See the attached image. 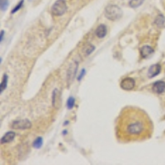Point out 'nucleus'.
I'll list each match as a JSON object with an SVG mask.
<instances>
[{
	"label": "nucleus",
	"instance_id": "obj_1",
	"mask_svg": "<svg viewBox=\"0 0 165 165\" xmlns=\"http://www.w3.org/2000/svg\"><path fill=\"white\" fill-rule=\"evenodd\" d=\"M115 130L117 140L121 143L140 142L151 137L153 125L144 110L127 106L121 109L116 121Z\"/></svg>",
	"mask_w": 165,
	"mask_h": 165
},
{
	"label": "nucleus",
	"instance_id": "obj_2",
	"mask_svg": "<svg viewBox=\"0 0 165 165\" xmlns=\"http://www.w3.org/2000/svg\"><path fill=\"white\" fill-rule=\"evenodd\" d=\"M105 17L111 21L119 20L122 17V10L117 5H108L105 8Z\"/></svg>",
	"mask_w": 165,
	"mask_h": 165
},
{
	"label": "nucleus",
	"instance_id": "obj_3",
	"mask_svg": "<svg viewBox=\"0 0 165 165\" xmlns=\"http://www.w3.org/2000/svg\"><path fill=\"white\" fill-rule=\"evenodd\" d=\"M51 13L55 16H61L67 11V4L65 0H57L51 7Z\"/></svg>",
	"mask_w": 165,
	"mask_h": 165
},
{
	"label": "nucleus",
	"instance_id": "obj_4",
	"mask_svg": "<svg viewBox=\"0 0 165 165\" xmlns=\"http://www.w3.org/2000/svg\"><path fill=\"white\" fill-rule=\"evenodd\" d=\"M11 127H12V129L17 130L30 129L32 127V123L27 119L17 120V121H15L12 122V125H11Z\"/></svg>",
	"mask_w": 165,
	"mask_h": 165
},
{
	"label": "nucleus",
	"instance_id": "obj_5",
	"mask_svg": "<svg viewBox=\"0 0 165 165\" xmlns=\"http://www.w3.org/2000/svg\"><path fill=\"white\" fill-rule=\"evenodd\" d=\"M120 86H121V88L123 90L130 91V90H132L135 88V81L134 80V79H132V78L127 77V78H125L124 79H122Z\"/></svg>",
	"mask_w": 165,
	"mask_h": 165
},
{
	"label": "nucleus",
	"instance_id": "obj_6",
	"mask_svg": "<svg viewBox=\"0 0 165 165\" xmlns=\"http://www.w3.org/2000/svg\"><path fill=\"white\" fill-rule=\"evenodd\" d=\"M52 104L55 108H60L61 105V93L58 89H55L52 94Z\"/></svg>",
	"mask_w": 165,
	"mask_h": 165
},
{
	"label": "nucleus",
	"instance_id": "obj_7",
	"mask_svg": "<svg viewBox=\"0 0 165 165\" xmlns=\"http://www.w3.org/2000/svg\"><path fill=\"white\" fill-rule=\"evenodd\" d=\"M161 65L159 64H156V65H153L152 66H150L149 71H148V76L149 78H153L154 76L159 74L161 72Z\"/></svg>",
	"mask_w": 165,
	"mask_h": 165
},
{
	"label": "nucleus",
	"instance_id": "obj_8",
	"mask_svg": "<svg viewBox=\"0 0 165 165\" xmlns=\"http://www.w3.org/2000/svg\"><path fill=\"white\" fill-rule=\"evenodd\" d=\"M77 67H78V64L74 63L70 65V67L68 70V74H67V80H68V84H70L73 78L75 76L77 72Z\"/></svg>",
	"mask_w": 165,
	"mask_h": 165
},
{
	"label": "nucleus",
	"instance_id": "obj_9",
	"mask_svg": "<svg viewBox=\"0 0 165 165\" xmlns=\"http://www.w3.org/2000/svg\"><path fill=\"white\" fill-rule=\"evenodd\" d=\"M153 91L158 94H161L165 91V82L158 81L153 84Z\"/></svg>",
	"mask_w": 165,
	"mask_h": 165
},
{
	"label": "nucleus",
	"instance_id": "obj_10",
	"mask_svg": "<svg viewBox=\"0 0 165 165\" xmlns=\"http://www.w3.org/2000/svg\"><path fill=\"white\" fill-rule=\"evenodd\" d=\"M16 136V134L14 131H8L4 135L1 140V144H7L9 142H12Z\"/></svg>",
	"mask_w": 165,
	"mask_h": 165
},
{
	"label": "nucleus",
	"instance_id": "obj_11",
	"mask_svg": "<svg viewBox=\"0 0 165 165\" xmlns=\"http://www.w3.org/2000/svg\"><path fill=\"white\" fill-rule=\"evenodd\" d=\"M107 27L105 25L101 24L97 27V30H96V35H97L98 38L105 37L106 35H107Z\"/></svg>",
	"mask_w": 165,
	"mask_h": 165
},
{
	"label": "nucleus",
	"instance_id": "obj_12",
	"mask_svg": "<svg viewBox=\"0 0 165 165\" xmlns=\"http://www.w3.org/2000/svg\"><path fill=\"white\" fill-rule=\"evenodd\" d=\"M141 55L143 58H146V57L149 56L151 54L153 53V50L149 45H144L141 50Z\"/></svg>",
	"mask_w": 165,
	"mask_h": 165
},
{
	"label": "nucleus",
	"instance_id": "obj_13",
	"mask_svg": "<svg viewBox=\"0 0 165 165\" xmlns=\"http://www.w3.org/2000/svg\"><path fill=\"white\" fill-rule=\"evenodd\" d=\"M43 145V140L41 137H38L36 138L35 141L33 142V147L34 148H36V149H40V147Z\"/></svg>",
	"mask_w": 165,
	"mask_h": 165
},
{
	"label": "nucleus",
	"instance_id": "obj_14",
	"mask_svg": "<svg viewBox=\"0 0 165 165\" xmlns=\"http://www.w3.org/2000/svg\"><path fill=\"white\" fill-rule=\"evenodd\" d=\"M144 0H130L129 3V5L131 8H138L141 6Z\"/></svg>",
	"mask_w": 165,
	"mask_h": 165
},
{
	"label": "nucleus",
	"instance_id": "obj_15",
	"mask_svg": "<svg viewBox=\"0 0 165 165\" xmlns=\"http://www.w3.org/2000/svg\"><path fill=\"white\" fill-rule=\"evenodd\" d=\"M7 82H8V75L7 74H4V79H3V82L1 84V93L4 91L6 86H7Z\"/></svg>",
	"mask_w": 165,
	"mask_h": 165
},
{
	"label": "nucleus",
	"instance_id": "obj_16",
	"mask_svg": "<svg viewBox=\"0 0 165 165\" xmlns=\"http://www.w3.org/2000/svg\"><path fill=\"white\" fill-rule=\"evenodd\" d=\"M74 98L73 97H70L68 99V103H67V106H68V109H72L73 107V106H74Z\"/></svg>",
	"mask_w": 165,
	"mask_h": 165
},
{
	"label": "nucleus",
	"instance_id": "obj_17",
	"mask_svg": "<svg viewBox=\"0 0 165 165\" xmlns=\"http://www.w3.org/2000/svg\"><path fill=\"white\" fill-rule=\"evenodd\" d=\"M155 22H156L159 26H162V25L164 24V17L162 16V15L158 16L157 19L155 21Z\"/></svg>",
	"mask_w": 165,
	"mask_h": 165
},
{
	"label": "nucleus",
	"instance_id": "obj_18",
	"mask_svg": "<svg viewBox=\"0 0 165 165\" xmlns=\"http://www.w3.org/2000/svg\"><path fill=\"white\" fill-rule=\"evenodd\" d=\"M8 0H1V9H2V11H5L6 8H8Z\"/></svg>",
	"mask_w": 165,
	"mask_h": 165
},
{
	"label": "nucleus",
	"instance_id": "obj_19",
	"mask_svg": "<svg viewBox=\"0 0 165 165\" xmlns=\"http://www.w3.org/2000/svg\"><path fill=\"white\" fill-rule=\"evenodd\" d=\"M23 3H24V1H23V0H21L20 3L17 4L16 7L13 8V9H12V13H14V12H16L17 11H18V10H19V9H20L21 8H22V4H23Z\"/></svg>",
	"mask_w": 165,
	"mask_h": 165
},
{
	"label": "nucleus",
	"instance_id": "obj_20",
	"mask_svg": "<svg viewBox=\"0 0 165 165\" xmlns=\"http://www.w3.org/2000/svg\"><path fill=\"white\" fill-rule=\"evenodd\" d=\"M4 31H2V32H1V41L3 40V36H4Z\"/></svg>",
	"mask_w": 165,
	"mask_h": 165
}]
</instances>
